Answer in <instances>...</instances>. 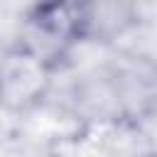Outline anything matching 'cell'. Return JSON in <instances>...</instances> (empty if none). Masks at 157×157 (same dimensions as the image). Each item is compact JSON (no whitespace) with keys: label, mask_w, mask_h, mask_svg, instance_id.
<instances>
[{"label":"cell","mask_w":157,"mask_h":157,"mask_svg":"<svg viewBox=\"0 0 157 157\" xmlns=\"http://www.w3.org/2000/svg\"><path fill=\"white\" fill-rule=\"evenodd\" d=\"M54 64L32 49L27 42H17L0 56V105L12 113L34 108L49 83Z\"/></svg>","instance_id":"cell-1"},{"label":"cell","mask_w":157,"mask_h":157,"mask_svg":"<svg viewBox=\"0 0 157 157\" xmlns=\"http://www.w3.org/2000/svg\"><path fill=\"white\" fill-rule=\"evenodd\" d=\"M88 22H91V15H88L86 5H78V2L37 5V7H32L27 25H29L32 34L42 39V44L32 47V49H37L42 56H47L54 64V59L86 32Z\"/></svg>","instance_id":"cell-2"}]
</instances>
